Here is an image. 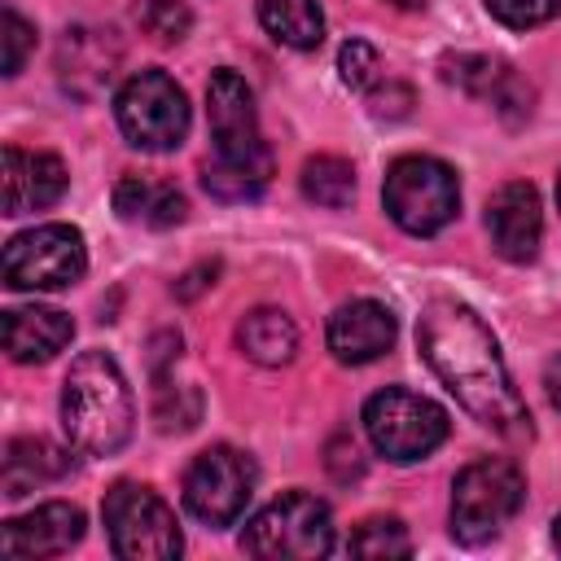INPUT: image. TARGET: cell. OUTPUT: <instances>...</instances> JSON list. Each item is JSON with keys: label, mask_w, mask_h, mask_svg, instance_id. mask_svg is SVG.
<instances>
[{"label": "cell", "mask_w": 561, "mask_h": 561, "mask_svg": "<svg viewBox=\"0 0 561 561\" xmlns=\"http://www.w3.org/2000/svg\"><path fill=\"white\" fill-rule=\"evenodd\" d=\"M114 118L127 145L145 153H167L188 136V96L167 70H140L118 88Z\"/></svg>", "instance_id": "cell-8"}, {"label": "cell", "mask_w": 561, "mask_h": 561, "mask_svg": "<svg viewBox=\"0 0 561 561\" xmlns=\"http://www.w3.org/2000/svg\"><path fill=\"white\" fill-rule=\"evenodd\" d=\"M237 342H241V351H245L254 364L280 368V364H289L294 351H298V329H294V320H289L285 311H276V307H254V311L241 316Z\"/></svg>", "instance_id": "cell-20"}, {"label": "cell", "mask_w": 561, "mask_h": 561, "mask_svg": "<svg viewBox=\"0 0 561 561\" xmlns=\"http://www.w3.org/2000/svg\"><path fill=\"white\" fill-rule=\"evenodd\" d=\"M131 390L105 351H83L61 381V425L75 451L114 456L131 438Z\"/></svg>", "instance_id": "cell-2"}, {"label": "cell", "mask_w": 561, "mask_h": 561, "mask_svg": "<svg viewBox=\"0 0 561 561\" xmlns=\"http://www.w3.org/2000/svg\"><path fill=\"white\" fill-rule=\"evenodd\" d=\"M324 469H329V478H333L337 486H351V482L364 478V451H359V443H355L346 430L324 443Z\"/></svg>", "instance_id": "cell-30"}, {"label": "cell", "mask_w": 561, "mask_h": 561, "mask_svg": "<svg viewBox=\"0 0 561 561\" xmlns=\"http://www.w3.org/2000/svg\"><path fill=\"white\" fill-rule=\"evenodd\" d=\"M526 478L504 456H482L465 465L451 482V535L469 548L495 539L522 508Z\"/></svg>", "instance_id": "cell-3"}, {"label": "cell", "mask_w": 561, "mask_h": 561, "mask_svg": "<svg viewBox=\"0 0 561 561\" xmlns=\"http://www.w3.org/2000/svg\"><path fill=\"white\" fill-rule=\"evenodd\" d=\"M552 539H557V548H561V517L552 522Z\"/></svg>", "instance_id": "cell-38"}, {"label": "cell", "mask_w": 561, "mask_h": 561, "mask_svg": "<svg viewBox=\"0 0 561 561\" xmlns=\"http://www.w3.org/2000/svg\"><path fill=\"white\" fill-rule=\"evenodd\" d=\"M83 539V513L66 500H48L26 517H13L0 535L4 557H57Z\"/></svg>", "instance_id": "cell-16"}, {"label": "cell", "mask_w": 561, "mask_h": 561, "mask_svg": "<svg viewBox=\"0 0 561 561\" xmlns=\"http://www.w3.org/2000/svg\"><path fill=\"white\" fill-rule=\"evenodd\" d=\"M0 329L13 364H48L75 337V320L57 307H13Z\"/></svg>", "instance_id": "cell-17"}, {"label": "cell", "mask_w": 561, "mask_h": 561, "mask_svg": "<svg viewBox=\"0 0 561 561\" xmlns=\"http://www.w3.org/2000/svg\"><path fill=\"white\" fill-rule=\"evenodd\" d=\"M0 22H4V75L13 79L26 66V53L35 48V26L22 13H13V9H4Z\"/></svg>", "instance_id": "cell-31"}, {"label": "cell", "mask_w": 561, "mask_h": 561, "mask_svg": "<svg viewBox=\"0 0 561 561\" xmlns=\"http://www.w3.org/2000/svg\"><path fill=\"white\" fill-rule=\"evenodd\" d=\"M136 22L145 26V35H153V39H162V44H175V39L188 35L193 13H188L184 0H145V4L136 9Z\"/></svg>", "instance_id": "cell-27"}, {"label": "cell", "mask_w": 561, "mask_h": 561, "mask_svg": "<svg viewBox=\"0 0 561 561\" xmlns=\"http://www.w3.org/2000/svg\"><path fill=\"white\" fill-rule=\"evenodd\" d=\"M4 285L9 289H66L88 272V250L79 228L70 224H39L18 232L4 245Z\"/></svg>", "instance_id": "cell-9"}, {"label": "cell", "mask_w": 561, "mask_h": 561, "mask_svg": "<svg viewBox=\"0 0 561 561\" xmlns=\"http://www.w3.org/2000/svg\"><path fill=\"white\" fill-rule=\"evenodd\" d=\"M123 44L110 26H66L57 39V79L70 96L92 101L118 75Z\"/></svg>", "instance_id": "cell-12"}, {"label": "cell", "mask_w": 561, "mask_h": 561, "mask_svg": "<svg viewBox=\"0 0 561 561\" xmlns=\"http://www.w3.org/2000/svg\"><path fill=\"white\" fill-rule=\"evenodd\" d=\"M394 346V316L373 298L342 302L329 316V351L342 364H373Z\"/></svg>", "instance_id": "cell-15"}, {"label": "cell", "mask_w": 561, "mask_h": 561, "mask_svg": "<svg viewBox=\"0 0 561 561\" xmlns=\"http://www.w3.org/2000/svg\"><path fill=\"white\" fill-rule=\"evenodd\" d=\"M438 66L451 88H460L465 96H478V101H491L500 92V83L508 79V66L486 53H456V57H443Z\"/></svg>", "instance_id": "cell-23"}, {"label": "cell", "mask_w": 561, "mask_h": 561, "mask_svg": "<svg viewBox=\"0 0 561 561\" xmlns=\"http://www.w3.org/2000/svg\"><path fill=\"white\" fill-rule=\"evenodd\" d=\"M486 232L508 263H530L543 237V210H539L535 184L508 180L504 188H495V197L486 202Z\"/></svg>", "instance_id": "cell-13"}, {"label": "cell", "mask_w": 561, "mask_h": 561, "mask_svg": "<svg viewBox=\"0 0 561 561\" xmlns=\"http://www.w3.org/2000/svg\"><path fill=\"white\" fill-rule=\"evenodd\" d=\"M259 22L285 48H316L324 39L320 0H259Z\"/></svg>", "instance_id": "cell-21"}, {"label": "cell", "mask_w": 561, "mask_h": 561, "mask_svg": "<svg viewBox=\"0 0 561 561\" xmlns=\"http://www.w3.org/2000/svg\"><path fill=\"white\" fill-rule=\"evenodd\" d=\"M557 202H561V175H557Z\"/></svg>", "instance_id": "cell-39"}, {"label": "cell", "mask_w": 561, "mask_h": 561, "mask_svg": "<svg viewBox=\"0 0 561 561\" xmlns=\"http://www.w3.org/2000/svg\"><path fill=\"white\" fill-rule=\"evenodd\" d=\"M486 9H491L495 22H504L513 31H530V26L548 22V18H557L561 0H486Z\"/></svg>", "instance_id": "cell-29"}, {"label": "cell", "mask_w": 561, "mask_h": 561, "mask_svg": "<svg viewBox=\"0 0 561 561\" xmlns=\"http://www.w3.org/2000/svg\"><path fill=\"white\" fill-rule=\"evenodd\" d=\"M241 548L250 557H263V561H311V557H324L333 552V517H329V504L307 495V491H289L280 500H272L241 535Z\"/></svg>", "instance_id": "cell-7"}, {"label": "cell", "mask_w": 561, "mask_h": 561, "mask_svg": "<svg viewBox=\"0 0 561 561\" xmlns=\"http://www.w3.org/2000/svg\"><path fill=\"white\" fill-rule=\"evenodd\" d=\"M381 202H386V215L403 232L434 237L438 228H447L456 219V210H460V184H456V171L447 162L425 158V153H403L386 171Z\"/></svg>", "instance_id": "cell-4"}, {"label": "cell", "mask_w": 561, "mask_h": 561, "mask_svg": "<svg viewBox=\"0 0 561 561\" xmlns=\"http://www.w3.org/2000/svg\"><path fill=\"white\" fill-rule=\"evenodd\" d=\"M254 495V460L228 443L193 456L184 473V508L206 526H232Z\"/></svg>", "instance_id": "cell-10"}, {"label": "cell", "mask_w": 561, "mask_h": 561, "mask_svg": "<svg viewBox=\"0 0 561 561\" xmlns=\"http://www.w3.org/2000/svg\"><path fill=\"white\" fill-rule=\"evenodd\" d=\"M114 210L127 224H145V228H175L188 215V202L175 184L153 180V175H123L114 184Z\"/></svg>", "instance_id": "cell-18"}, {"label": "cell", "mask_w": 561, "mask_h": 561, "mask_svg": "<svg viewBox=\"0 0 561 561\" xmlns=\"http://www.w3.org/2000/svg\"><path fill=\"white\" fill-rule=\"evenodd\" d=\"M153 421L162 434H184L202 421V394L193 386H171V381H158V394H153Z\"/></svg>", "instance_id": "cell-25"}, {"label": "cell", "mask_w": 561, "mask_h": 561, "mask_svg": "<svg viewBox=\"0 0 561 561\" xmlns=\"http://www.w3.org/2000/svg\"><path fill=\"white\" fill-rule=\"evenodd\" d=\"M412 88L408 83H386V88H373L368 92V110L373 118H408L412 114Z\"/></svg>", "instance_id": "cell-33"}, {"label": "cell", "mask_w": 561, "mask_h": 561, "mask_svg": "<svg viewBox=\"0 0 561 561\" xmlns=\"http://www.w3.org/2000/svg\"><path fill=\"white\" fill-rule=\"evenodd\" d=\"M337 70H342V83H346V88L364 92V88L377 83L381 57H377V48H373L368 39H346V44L337 48Z\"/></svg>", "instance_id": "cell-28"}, {"label": "cell", "mask_w": 561, "mask_h": 561, "mask_svg": "<svg viewBox=\"0 0 561 561\" xmlns=\"http://www.w3.org/2000/svg\"><path fill=\"white\" fill-rule=\"evenodd\" d=\"M105 530H110V548L127 561H171L184 539L175 526V513L167 508V500L153 486L140 482H114L105 491Z\"/></svg>", "instance_id": "cell-6"}, {"label": "cell", "mask_w": 561, "mask_h": 561, "mask_svg": "<svg viewBox=\"0 0 561 561\" xmlns=\"http://www.w3.org/2000/svg\"><path fill=\"white\" fill-rule=\"evenodd\" d=\"M272 171H254V167H228V162H206L202 167V188L215 202H254L267 188Z\"/></svg>", "instance_id": "cell-24"}, {"label": "cell", "mask_w": 561, "mask_h": 561, "mask_svg": "<svg viewBox=\"0 0 561 561\" xmlns=\"http://www.w3.org/2000/svg\"><path fill=\"white\" fill-rule=\"evenodd\" d=\"M364 430L386 460L412 465V460H425L447 438L451 421L434 399L412 394L403 386H386L364 403Z\"/></svg>", "instance_id": "cell-5"}, {"label": "cell", "mask_w": 561, "mask_h": 561, "mask_svg": "<svg viewBox=\"0 0 561 561\" xmlns=\"http://www.w3.org/2000/svg\"><path fill=\"white\" fill-rule=\"evenodd\" d=\"M206 114H210V136H215V162L272 171V153H267V145L259 136V118H254V96L237 70L210 75Z\"/></svg>", "instance_id": "cell-11"}, {"label": "cell", "mask_w": 561, "mask_h": 561, "mask_svg": "<svg viewBox=\"0 0 561 561\" xmlns=\"http://www.w3.org/2000/svg\"><path fill=\"white\" fill-rule=\"evenodd\" d=\"M543 394H548V403L561 412V351L543 364Z\"/></svg>", "instance_id": "cell-36"}, {"label": "cell", "mask_w": 561, "mask_h": 561, "mask_svg": "<svg viewBox=\"0 0 561 561\" xmlns=\"http://www.w3.org/2000/svg\"><path fill=\"white\" fill-rule=\"evenodd\" d=\"M175 355H180V333L175 329H158L149 337V373H153V381H167V364Z\"/></svg>", "instance_id": "cell-34"}, {"label": "cell", "mask_w": 561, "mask_h": 561, "mask_svg": "<svg viewBox=\"0 0 561 561\" xmlns=\"http://www.w3.org/2000/svg\"><path fill=\"white\" fill-rule=\"evenodd\" d=\"M215 276H219V263H197V267H188V272L171 285V294H175L180 302H193L197 294H206V289L215 285Z\"/></svg>", "instance_id": "cell-35"}, {"label": "cell", "mask_w": 561, "mask_h": 561, "mask_svg": "<svg viewBox=\"0 0 561 561\" xmlns=\"http://www.w3.org/2000/svg\"><path fill=\"white\" fill-rule=\"evenodd\" d=\"M386 4H394V9H425V0H386Z\"/></svg>", "instance_id": "cell-37"}, {"label": "cell", "mask_w": 561, "mask_h": 561, "mask_svg": "<svg viewBox=\"0 0 561 561\" xmlns=\"http://www.w3.org/2000/svg\"><path fill=\"white\" fill-rule=\"evenodd\" d=\"M302 197L329 210H342L355 197V167L337 153H316L302 162Z\"/></svg>", "instance_id": "cell-22"}, {"label": "cell", "mask_w": 561, "mask_h": 561, "mask_svg": "<svg viewBox=\"0 0 561 561\" xmlns=\"http://www.w3.org/2000/svg\"><path fill=\"white\" fill-rule=\"evenodd\" d=\"M491 101H495L500 118H504L508 127H517L522 118H530V101H535V92H530V83H526L522 75H513V70H508V79L500 83V92H495Z\"/></svg>", "instance_id": "cell-32"}, {"label": "cell", "mask_w": 561, "mask_h": 561, "mask_svg": "<svg viewBox=\"0 0 561 561\" xmlns=\"http://www.w3.org/2000/svg\"><path fill=\"white\" fill-rule=\"evenodd\" d=\"M416 346L434 377L456 394V403L486 430L504 438H530L526 399L513 390L504 355L482 324V316L456 298L425 302L416 320Z\"/></svg>", "instance_id": "cell-1"}, {"label": "cell", "mask_w": 561, "mask_h": 561, "mask_svg": "<svg viewBox=\"0 0 561 561\" xmlns=\"http://www.w3.org/2000/svg\"><path fill=\"white\" fill-rule=\"evenodd\" d=\"M66 162L57 153H35L4 145V215L48 210L66 193Z\"/></svg>", "instance_id": "cell-14"}, {"label": "cell", "mask_w": 561, "mask_h": 561, "mask_svg": "<svg viewBox=\"0 0 561 561\" xmlns=\"http://www.w3.org/2000/svg\"><path fill=\"white\" fill-rule=\"evenodd\" d=\"M351 552L355 557H408L412 539H408V526L399 517H368L351 535Z\"/></svg>", "instance_id": "cell-26"}, {"label": "cell", "mask_w": 561, "mask_h": 561, "mask_svg": "<svg viewBox=\"0 0 561 561\" xmlns=\"http://www.w3.org/2000/svg\"><path fill=\"white\" fill-rule=\"evenodd\" d=\"M70 451L48 443V438H13L4 447V465H0V482L9 500H22L26 491L44 486V482H61L70 473Z\"/></svg>", "instance_id": "cell-19"}]
</instances>
